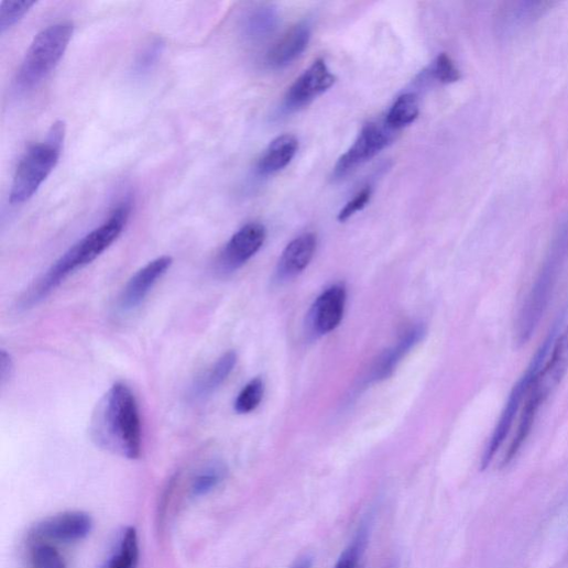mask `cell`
I'll list each match as a JSON object with an SVG mask.
<instances>
[{
    "mask_svg": "<svg viewBox=\"0 0 568 568\" xmlns=\"http://www.w3.org/2000/svg\"><path fill=\"white\" fill-rule=\"evenodd\" d=\"M91 433L103 449L129 460L140 458V412L136 398L125 383H114L101 398L92 417Z\"/></svg>",
    "mask_w": 568,
    "mask_h": 568,
    "instance_id": "obj_2",
    "label": "cell"
},
{
    "mask_svg": "<svg viewBox=\"0 0 568 568\" xmlns=\"http://www.w3.org/2000/svg\"><path fill=\"white\" fill-rule=\"evenodd\" d=\"M227 469L221 463H214L201 470L193 480L194 496H204L212 492L225 480Z\"/></svg>",
    "mask_w": 568,
    "mask_h": 568,
    "instance_id": "obj_25",
    "label": "cell"
},
{
    "mask_svg": "<svg viewBox=\"0 0 568 568\" xmlns=\"http://www.w3.org/2000/svg\"><path fill=\"white\" fill-rule=\"evenodd\" d=\"M568 371V327L554 340L550 356L544 361L527 393V400L542 406L558 387Z\"/></svg>",
    "mask_w": 568,
    "mask_h": 568,
    "instance_id": "obj_8",
    "label": "cell"
},
{
    "mask_svg": "<svg viewBox=\"0 0 568 568\" xmlns=\"http://www.w3.org/2000/svg\"><path fill=\"white\" fill-rule=\"evenodd\" d=\"M164 50V44L162 41H155L150 44L142 53L139 55L135 62V73L136 74H145L149 73L154 65L159 62Z\"/></svg>",
    "mask_w": 568,
    "mask_h": 568,
    "instance_id": "obj_29",
    "label": "cell"
},
{
    "mask_svg": "<svg viewBox=\"0 0 568 568\" xmlns=\"http://www.w3.org/2000/svg\"><path fill=\"white\" fill-rule=\"evenodd\" d=\"M419 113L418 100L414 94L401 95L390 108L384 123L393 131L413 123Z\"/></svg>",
    "mask_w": 568,
    "mask_h": 568,
    "instance_id": "obj_23",
    "label": "cell"
},
{
    "mask_svg": "<svg viewBox=\"0 0 568 568\" xmlns=\"http://www.w3.org/2000/svg\"><path fill=\"white\" fill-rule=\"evenodd\" d=\"M278 24L277 12L271 7H262L253 10L243 22L245 37L253 42L267 39Z\"/></svg>",
    "mask_w": 568,
    "mask_h": 568,
    "instance_id": "obj_21",
    "label": "cell"
},
{
    "mask_svg": "<svg viewBox=\"0 0 568 568\" xmlns=\"http://www.w3.org/2000/svg\"><path fill=\"white\" fill-rule=\"evenodd\" d=\"M426 334V329L423 325H415L409 328L405 335L398 340L396 346L387 350L376 361L372 374L371 381L380 382L389 379L395 371L402 359L423 340Z\"/></svg>",
    "mask_w": 568,
    "mask_h": 568,
    "instance_id": "obj_17",
    "label": "cell"
},
{
    "mask_svg": "<svg viewBox=\"0 0 568 568\" xmlns=\"http://www.w3.org/2000/svg\"><path fill=\"white\" fill-rule=\"evenodd\" d=\"M12 370H13V361H12L10 354L3 350L2 354H0V376H2L3 384L10 378Z\"/></svg>",
    "mask_w": 568,
    "mask_h": 568,
    "instance_id": "obj_31",
    "label": "cell"
},
{
    "mask_svg": "<svg viewBox=\"0 0 568 568\" xmlns=\"http://www.w3.org/2000/svg\"><path fill=\"white\" fill-rule=\"evenodd\" d=\"M433 77L441 84L449 85L461 79L462 75L452 58L443 53L432 67Z\"/></svg>",
    "mask_w": 568,
    "mask_h": 568,
    "instance_id": "obj_28",
    "label": "cell"
},
{
    "mask_svg": "<svg viewBox=\"0 0 568 568\" xmlns=\"http://www.w3.org/2000/svg\"><path fill=\"white\" fill-rule=\"evenodd\" d=\"M312 29L308 23H299L284 33L265 56L272 69H282L298 59L309 45Z\"/></svg>",
    "mask_w": 568,
    "mask_h": 568,
    "instance_id": "obj_15",
    "label": "cell"
},
{
    "mask_svg": "<svg viewBox=\"0 0 568 568\" xmlns=\"http://www.w3.org/2000/svg\"><path fill=\"white\" fill-rule=\"evenodd\" d=\"M336 80L326 62L316 61L290 88L284 97L282 110L287 113L301 110L330 89Z\"/></svg>",
    "mask_w": 568,
    "mask_h": 568,
    "instance_id": "obj_9",
    "label": "cell"
},
{
    "mask_svg": "<svg viewBox=\"0 0 568 568\" xmlns=\"http://www.w3.org/2000/svg\"><path fill=\"white\" fill-rule=\"evenodd\" d=\"M299 149L298 139L291 133L276 136L260 159L256 171L261 176L273 175L286 168Z\"/></svg>",
    "mask_w": 568,
    "mask_h": 568,
    "instance_id": "obj_18",
    "label": "cell"
},
{
    "mask_svg": "<svg viewBox=\"0 0 568 568\" xmlns=\"http://www.w3.org/2000/svg\"><path fill=\"white\" fill-rule=\"evenodd\" d=\"M263 394V381L260 378L251 380L238 394L234 401V411L238 414L251 413L261 403Z\"/></svg>",
    "mask_w": 568,
    "mask_h": 568,
    "instance_id": "obj_26",
    "label": "cell"
},
{
    "mask_svg": "<svg viewBox=\"0 0 568 568\" xmlns=\"http://www.w3.org/2000/svg\"><path fill=\"white\" fill-rule=\"evenodd\" d=\"M393 139V130L385 123L370 122L365 124L352 148L338 161L334 171V179H342L359 166L374 159L392 144Z\"/></svg>",
    "mask_w": 568,
    "mask_h": 568,
    "instance_id": "obj_7",
    "label": "cell"
},
{
    "mask_svg": "<svg viewBox=\"0 0 568 568\" xmlns=\"http://www.w3.org/2000/svg\"><path fill=\"white\" fill-rule=\"evenodd\" d=\"M130 211L129 203L121 204L111 212L107 221L65 252L25 293L20 302V308L28 310L40 305L68 276L101 255L122 233Z\"/></svg>",
    "mask_w": 568,
    "mask_h": 568,
    "instance_id": "obj_1",
    "label": "cell"
},
{
    "mask_svg": "<svg viewBox=\"0 0 568 568\" xmlns=\"http://www.w3.org/2000/svg\"><path fill=\"white\" fill-rule=\"evenodd\" d=\"M549 2L505 3L498 13L496 31L502 37H513L538 21L550 8Z\"/></svg>",
    "mask_w": 568,
    "mask_h": 568,
    "instance_id": "obj_14",
    "label": "cell"
},
{
    "mask_svg": "<svg viewBox=\"0 0 568 568\" xmlns=\"http://www.w3.org/2000/svg\"><path fill=\"white\" fill-rule=\"evenodd\" d=\"M266 230L259 222H250L238 230L221 252L219 266L222 272H234L243 266L262 248Z\"/></svg>",
    "mask_w": 568,
    "mask_h": 568,
    "instance_id": "obj_12",
    "label": "cell"
},
{
    "mask_svg": "<svg viewBox=\"0 0 568 568\" xmlns=\"http://www.w3.org/2000/svg\"><path fill=\"white\" fill-rule=\"evenodd\" d=\"M347 303L343 284H335L315 302L308 315V327L315 337L336 330L342 321Z\"/></svg>",
    "mask_w": 568,
    "mask_h": 568,
    "instance_id": "obj_13",
    "label": "cell"
},
{
    "mask_svg": "<svg viewBox=\"0 0 568 568\" xmlns=\"http://www.w3.org/2000/svg\"><path fill=\"white\" fill-rule=\"evenodd\" d=\"M36 6V2H19V0H7L0 4V32L12 29Z\"/></svg>",
    "mask_w": 568,
    "mask_h": 568,
    "instance_id": "obj_27",
    "label": "cell"
},
{
    "mask_svg": "<svg viewBox=\"0 0 568 568\" xmlns=\"http://www.w3.org/2000/svg\"><path fill=\"white\" fill-rule=\"evenodd\" d=\"M567 258L568 220L557 231L538 275L521 307L515 326L516 342L520 346L531 340L544 317Z\"/></svg>",
    "mask_w": 568,
    "mask_h": 568,
    "instance_id": "obj_3",
    "label": "cell"
},
{
    "mask_svg": "<svg viewBox=\"0 0 568 568\" xmlns=\"http://www.w3.org/2000/svg\"><path fill=\"white\" fill-rule=\"evenodd\" d=\"M238 361L234 351H228L221 356L215 364L204 372L192 387V396L195 400H205L211 396L227 381Z\"/></svg>",
    "mask_w": 568,
    "mask_h": 568,
    "instance_id": "obj_19",
    "label": "cell"
},
{
    "mask_svg": "<svg viewBox=\"0 0 568 568\" xmlns=\"http://www.w3.org/2000/svg\"><path fill=\"white\" fill-rule=\"evenodd\" d=\"M65 132V123L55 122L46 140L32 146L21 160L10 195L12 205L29 201L51 176L62 155Z\"/></svg>",
    "mask_w": 568,
    "mask_h": 568,
    "instance_id": "obj_4",
    "label": "cell"
},
{
    "mask_svg": "<svg viewBox=\"0 0 568 568\" xmlns=\"http://www.w3.org/2000/svg\"><path fill=\"white\" fill-rule=\"evenodd\" d=\"M92 529L91 517L84 512H65L45 518L31 533V539L74 543L87 537Z\"/></svg>",
    "mask_w": 568,
    "mask_h": 568,
    "instance_id": "obj_11",
    "label": "cell"
},
{
    "mask_svg": "<svg viewBox=\"0 0 568 568\" xmlns=\"http://www.w3.org/2000/svg\"><path fill=\"white\" fill-rule=\"evenodd\" d=\"M316 250L315 233H305L293 240L281 254L275 270L276 281L287 282L302 274L314 259Z\"/></svg>",
    "mask_w": 568,
    "mask_h": 568,
    "instance_id": "obj_16",
    "label": "cell"
},
{
    "mask_svg": "<svg viewBox=\"0 0 568 568\" xmlns=\"http://www.w3.org/2000/svg\"><path fill=\"white\" fill-rule=\"evenodd\" d=\"M172 264V256L162 255L136 271L119 296L118 312L129 314L144 303L155 284L168 272Z\"/></svg>",
    "mask_w": 568,
    "mask_h": 568,
    "instance_id": "obj_10",
    "label": "cell"
},
{
    "mask_svg": "<svg viewBox=\"0 0 568 568\" xmlns=\"http://www.w3.org/2000/svg\"><path fill=\"white\" fill-rule=\"evenodd\" d=\"M372 196L371 187L367 186L361 189L347 205L341 209L338 216L340 222L350 219L358 211H361L370 201Z\"/></svg>",
    "mask_w": 568,
    "mask_h": 568,
    "instance_id": "obj_30",
    "label": "cell"
},
{
    "mask_svg": "<svg viewBox=\"0 0 568 568\" xmlns=\"http://www.w3.org/2000/svg\"><path fill=\"white\" fill-rule=\"evenodd\" d=\"M387 568H396V566L395 565H391Z\"/></svg>",
    "mask_w": 568,
    "mask_h": 568,
    "instance_id": "obj_32",
    "label": "cell"
},
{
    "mask_svg": "<svg viewBox=\"0 0 568 568\" xmlns=\"http://www.w3.org/2000/svg\"><path fill=\"white\" fill-rule=\"evenodd\" d=\"M139 542L134 527L124 528L99 568H138Z\"/></svg>",
    "mask_w": 568,
    "mask_h": 568,
    "instance_id": "obj_20",
    "label": "cell"
},
{
    "mask_svg": "<svg viewBox=\"0 0 568 568\" xmlns=\"http://www.w3.org/2000/svg\"><path fill=\"white\" fill-rule=\"evenodd\" d=\"M73 34V23L61 22L43 30L34 39L18 73L20 90L37 87L52 74L64 57Z\"/></svg>",
    "mask_w": 568,
    "mask_h": 568,
    "instance_id": "obj_5",
    "label": "cell"
},
{
    "mask_svg": "<svg viewBox=\"0 0 568 568\" xmlns=\"http://www.w3.org/2000/svg\"><path fill=\"white\" fill-rule=\"evenodd\" d=\"M373 514L369 513L360 523L352 540L339 557L335 568H358L369 544Z\"/></svg>",
    "mask_w": 568,
    "mask_h": 568,
    "instance_id": "obj_22",
    "label": "cell"
},
{
    "mask_svg": "<svg viewBox=\"0 0 568 568\" xmlns=\"http://www.w3.org/2000/svg\"><path fill=\"white\" fill-rule=\"evenodd\" d=\"M30 561L32 568H67L62 553L50 542L31 539Z\"/></svg>",
    "mask_w": 568,
    "mask_h": 568,
    "instance_id": "obj_24",
    "label": "cell"
},
{
    "mask_svg": "<svg viewBox=\"0 0 568 568\" xmlns=\"http://www.w3.org/2000/svg\"><path fill=\"white\" fill-rule=\"evenodd\" d=\"M555 334L556 331L551 330L550 335L547 337V339L535 353L525 373L521 376V379L512 389L505 407L496 424V428L483 454L481 460L482 470H485L490 467L496 454L500 451L501 447L504 445L507 436L510 435L515 418L520 409L522 408L523 403L527 396V393L532 386L534 378L537 374L540 367L543 365L544 361L546 360L547 353L551 348V345L555 340Z\"/></svg>",
    "mask_w": 568,
    "mask_h": 568,
    "instance_id": "obj_6",
    "label": "cell"
}]
</instances>
